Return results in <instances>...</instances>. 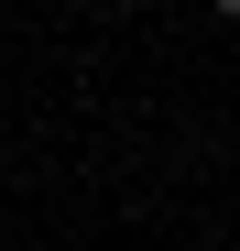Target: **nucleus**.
Segmentation results:
<instances>
[{"instance_id":"nucleus-1","label":"nucleus","mask_w":240,"mask_h":251,"mask_svg":"<svg viewBox=\"0 0 240 251\" xmlns=\"http://www.w3.org/2000/svg\"><path fill=\"white\" fill-rule=\"evenodd\" d=\"M208 11H218V22H240V0H208Z\"/></svg>"},{"instance_id":"nucleus-2","label":"nucleus","mask_w":240,"mask_h":251,"mask_svg":"<svg viewBox=\"0 0 240 251\" xmlns=\"http://www.w3.org/2000/svg\"><path fill=\"white\" fill-rule=\"evenodd\" d=\"M120 11H142V0H120Z\"/></svg>"}]
</instances>
